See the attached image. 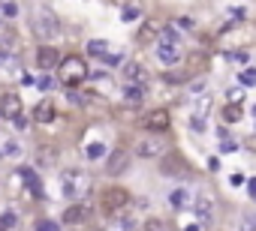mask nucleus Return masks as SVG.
Returning <instances> with one entry per match:
<instances>
[{"label": "nucleus", "mask_w": 256, "mask_h": 231, "mask_svg": "<svg viewBox=\"0 0 256 231\" xmlns=\"http://www.w3.org/2000/svg\"><path fill=\"white\" fill-rule=\"evenodd\" d=\"M0 3H3V0H0Z\"/></svg>", "instance_id": "ea45409f"}, {"label": "nucleus", "mask_w": 256, "mask_h": 231, "mask_svg": "<svg viewBox=\"0 0 256 231\" xmlns=\"http://www.w3.org/2000/svg\"><path fill=\"white\" fill-rule=\"evenodd\" d=\"M247 147H250V150H256V138H250V141H247Z\"/></svg>", "instance_id": "4c0bfd02"}, {"label": "nucleus", "mask_w": 256, "mask_h": 231, "mask_svg": "<svg viewBox=\"0 0 256 231\" xmlns=\"http://www.w3.org/2000/svg\"><path fill=\"white\" fill-rule=\"evenodd\" d=\"M102 60H105V63H108V66H115V63H121V54H105V57H102Z\"/></svg>", "instance_id": "2f4dec72"}, {"label": "nucleus", "mask_w": 256, "mask_h": 231, "mask_svg": "<svg viewBox=\"0 0 256 231\" xmlns=\"http://www.w3.org/2000/svg\"><path fill=\"white\" fill-rule=\"evenodd\" d=\"M241 84H244V87L256 84V69H247V72H241Z\"/></svg>", "instance_id": "c85d7f7f"}, {"label": "nucleus", "mask_w": 256, "mask_h": 231, "mask_svg": "<svg viewBox=\"0 0 256 231\" xmlns=\"http://www.w3.org/2000/svg\"><path fill=\"white\" fill-rule=\"evenodd\" d=\"M30 30H33L36 39H54L60 33V21L51 9H36L33 18H30Z\"/></svg>", "instance_id": "20e7f679"}, {"label": "nucleus", "mask_w": 256, "mask_h": 231, "mask_svg": "<svg viewBox=\"0 0 256 231\" xmlns=\"http://www.w3.org/2000/svg\"><path fill=\"white\" fill-rule=\"evenodd\" d=\"M157 57H160V63L175 66V63H181V48L172 45V42H160V45H157Z\"/></svg>", "instance_id": "9d476101"}, {"label": "nucleus", "mask_w": 256, "mask_h": 231, "mask_svg": "<svg viewBox=\"0 0 256 231\" xmlns=\"http://www.w3.org/2000/svg\"><path fill=\"white\" fill-rule=\"evenodd\" d=\"M88 54L105 57V54H108V42H105V39H91V42H88Z\"/></svg>", "instance_id": "6ab92c4d"}, {"label": "nucleus", "mask_w": 256, "mask_h": 231, "mask_svg": "<svg viewBox=\"0 0 256 231\" xmlns=\"http://www.w3.org/2000/svg\"><path fill=\"white\" fill-rule=\"evenodd\" d=\"M0 18H3V15H0Z\"/></svg>", "instance_id": "a19ab883"}, {"label": "nucleus", "mask_w": 256, "mask_h": 231, "mask_svg": "<svg viewBox=\"0 0 256 231\" xmlns=\"http://www.w3.org/2000/svg\"><path fill=\"white\" fill-rule=\"evenodd\" d=\"M160 30H163V24H157V21H148V24L142 27V33H139V39H142V42H148V39H154V36L160 39Z\"/></svg>", "instance_id": "f3484780"}, {"label": "nucleus", "mask_w": 256, "mask_h": 231, "mask_svg": "<svg viewBox=\"0 0 256 231\" xmlns=\"http://www.w3.org/2000/svg\"><path fill=\"white\" fill-rule=\"evenodd\" d=\"M88 189H91V177L82 171V168H66L60 174V192H63V198L69 201H82L88 195Z\"/></svg>", "instance_id": "f257e3e1"}, {"label": "nucleus", "mask_w": 256, "mask_h": 231, "mask_svg": "<svg viewBox=\"0 0 256 231\" xmlns=\"http://www.w3.org/2000/svg\"><path fill=\"white\" fill-rule=\"evenodd\" d=\"M102 207L108 210V213H112V216H118L127 204H130V192L127 189H121V186H108L105 192H102Z\"/></svg>", "instance_id": "39448f33"}, {"label": "nucleus", "mask_w": 256, "mask_h": 231, "mask_svg": "<svg viewBox=\"0 0 256 231\" xmlns=\"http://www.w3.org/2000/svg\"><path fill=\"white\" fill-rule=\"evenodd\" d=\"M36 87H40V90H51V78H49V75H43V78L36 81Z\"/></svg>", "instance_id": "7c9ffc66"}, {"label": "nucleus", "mask_w": 256, "mask_h": 231, "mask_svg": "<svg viewBox=\"0 0 256 231\" xmlns=\"http://www.w3.org/2000/svg\"><path fill=\"white\" fill-rule=\"evenodd\" d=\"M220 150H223V153H232V150H235V141H223Z\"/></svg>", "instance_id": "72a5a7b5"}, {"label": "nucleus", "mask_w": 256, "mask_h": 231, "mask_svg": "<svg viewBox=\"0 0 256 231\" xmlns=\"http://www.w3.org/2000/svg\"><path fill=\"white\" fill-rule=\"evenodd\" d=\"M160 42H172V45L181 42V36H178V30H175L172 24H163V30H160Z\"/></svg>", "instance_id": "412c9836"}, {"label": "nucleus", "mask_w": 256, "mask_h": 231, "mask_svg": "<svg viewBox=\"0 0 256 231\" xmlns=\"http://www.w3.org/2000/svg\"><path fill=\"white\" fill-rule=\"evenodd\" d=\"M124 78L127 81H136V84H145V81H148V72H145L142 63L130 60V63H124Z\"/></svg>", "instance_id": "ddd939ff"}, {"label": "nucleus", "mask_w": 256, "mask_h": 231, "mask_svg": "<svg viewBox=\"0 0 256 231\" xmlns=\"http://www.w3.org/2000/svg\"><path fill=\"white\" fill-rule=\"evenodd\" d=\"M12 48H15V39H12V33L0 27V54H6V51H12Z\"/></svg>", "instance_id": "4be33fe9"}, {"label": "nucleus", "mask_w": 256, "mask_h": 231, "mask_svg": "<svg viewBox=\"0 0 256 231\" xmlns=\"http://www.w3.org/2000/svg\"><path fill=\"white\" fill-rule=\"evenodd\" d=\"M169 123H172V117H169L166 108H154V111H148V114L142 117V126L148 129V132H166Z\"/></svg>", "instance_id": "423d86ee"}, {"label": "nucleus", "mask_w": 256, "mask_h": 231, "mask_svg": "<svg viewBox=\"0 0 256 231\" xmlns=\"http://www.w3.org/2000/svg\"><path fill=\"white\" fill-rule=\"evenodd\" d=\"M36 66H40L43 72L60 66V54H57V48H51V45H40V48H36Z\"/></svg>", "instance_id": "6e6552de"}, {"label": "nucleus", "mask_w": 256, "mask_h": 231, "mask_svg": "<svg viewBox=\"0 0 256 231\" xmlns=\"http://www.w3.org/2000/svg\"><path fill=\"white\" fill-rule=\"evenodd\" d=\"M85 156H88V159H102V156H105V147H102V144H88V147H85Z\"/></svg>", "instance_id": "a878e982"}, {"label": "nucleus", "mask_w": 256, "mask_h": 231, "mask_svg": "<svg viewBox=\"0 0 256 231\" xmlns=\"http://www.w3.org/2000/svg\"><path fill=\"white\" fill-rule=\"evenodd\" d=\"M54 156H57L54 147H40V150H36V159H40V165H54Z\"/></svg>", "instance_id": "aec40b11"}, {"label": "nucleus", "mask_w": 256, "mask_h": 231, "mask_svg": "<svg viewBox=\"0 0 256 231\" xmlns=\"http://www.w3.org/2000/svg\"><path fill=\"white\" fill-rule=\"evenodd\" d=\"M0 219H3V225H6V228H12V225H15V213H6V216H0Z\"/></svg>", "instance_id": "473e14b6"}, {"label": "nucleus", "mask_w": 256, "mask_h": 231, "mask_svg": "<svg viewBox=\"0 0 256 231\" xmlns=\"http://www.w3.org/2000/svg\"><path fill=\"white\" fill-rule=\"evenodd\" d=\"M124 99H127L130 105H139V102L145 99V87L136 84V81H127V87H124Z\"/></svg>", "instance_id": "2eb2a0df"}, {"label": "nucleus", "mask_w": 256, "mask_h": 231, "mask_svg": "<svg viewBox=\"0 0 256 231\" xmlns=\"http://www.w3.org/2000/svg\"><path fill=\"white\" fill-rule=\"evenodd\" d=\"M247 186H250V192L256 195V177H250V180H247Z\"/></svg>", "instance_id": "e433bc0d"}, {"label": "nucleus", "mask_w": 256, "mask_h": 231, "mask_svg": "<svg viewBox=\"0 0 256 231\" xmlns=\"http://www.w3.org/2000/svg\"><path fill=\"white\" fill-rule=\"evenodd\" d=\"M139 15H142V9H139V6H124V12H121V18H124V21H136Z\"/></svg>", "instance_id": "cd10ccee"}, {"label": "nucleus", "mask_w": 256, "mask_h": 231, "mask_svg": "<svg viewBox=\"0 0 256 231\" xmlns=\"http://www.w3.org/2000/svg\"><path fill=\"white\" fill-rule=\"evenodd\" d=\"M193 210H196V216H199L202 222H208V219H211V213H214V204H211V198H205V195H202V198H196V207H193Z\"/></svg>", "instance_id": "dca6fc26"}, {"label": "nucleus", "mask_w": 256, "mask_h": 231, "mask_svg": "<svg viewBox=\"0 0 256 231\" xmlns=\"http://www.w3.org/2000/svg\"><path fill=\"white\" fill-rule=\"evenodd\" d=\"M21 117V99L18 93H3L0 96V120H15Z\"/></svg>", "instance_id": "0eeeda50"}, {"label": "nucleus", "mask_w": 256, "mask_h": 231, "mask_svg": "<svg viewBox=\"0 0 256 231\" xmlns=\"http://www.w3.org/2000/svg\"><path fill=\"white\" fill-rule=\"evenodd\" d=\"M184 231H202V222H190V225H187Z\"/></svg>", "instance_id": "c9c22d12"}, {"label": "nucleus", "mask_w": 256, "mask_h": 231, "mask_svg": "<svg viewBox=\"0 0 256 231\" xmlns=\"http://www.w3.org/2000/svg\"><path fill=\"white\" fill-rule=\"evenodd\" d=\"M241 96H244V90H232V93H229V102H238Z\"/></svg>", "instance_id": "f704fd0d"}, {"label": "nucleus", "mask_w": 256, "mask_h": 231, "mask_svg": "<svg viewBox=\"0 0 256 231\" xmlns=\"http://www.w3.org/2000/svg\"><path fill=\"white\" fill-rule=\"evenodd\" d=\"M18 174H21V180H24V186H27L30 195H33V198H43V180L36 177V171H33V168H21Z\"/></svg>", "instance_id": "9b49d317"}, {"label": "nucleus", "mask_w": 256, "mask_h": 231, "mask_svg": "<svg viewBox=\"0 0 256 231\" xmlns=\"http://www.w3.org/2000/svg\"><path fill=\"white\" fill-rule=\"evenodd\" d=\"M127 165H130L127 150H112V156H108V162H105V171L112 174V177H118V174L127 171Z\"/></svg>", "instance_id": "1a4fd4ad"}, {"label": "nucleus", "mask_w": 256, "mask_h": 231, "mask_svg": "<svg viewBox=\"0 0 256 231\" xmlns=\"http://www.w3.org/2000/svg\"><path fill=\"white\" fill-rule=\"evenodd\" d=\"M3 153H6V156H18V153H21V147H18L15 141H9V144L3 147Z\"/></svg>", "instance_id": "c756f323"}, {"label": "nucleus", "mask_w": 256, "mask_h": 231, "mask_svg": "<svg viewBox=\"0 0 256 231\" xmlns=\"http://www.w3.org/2000/svg\"><path fill=\"white\" fill-rule=\"evenodd\" d=\"M54 117H57V108H54V102H49V99L33 108V120H36V123H51Z\"/></svg>", "instance_id": "f8f14e48"}, {"label": "nucleus", "mask_w": 256, "mask_h": 231, "mask_svg": "<svg viewBox=\"0 0 256 231\" xmlns=\"http://www.w3.org/2000/svg\"><path fill=\"white\" fill-rule=\"evenodd\" d=\"M241 111H244V108H238L235 102H229V105L223 108V120H226V123H235V120H241Z\"/></svg>", "instance_id": "5701e85b"}, {"label": "nucleus", "mask_w": 256, "mask_h": 231, "mask_svg": "<svg viewBox=\"0 0 256 231\" xmlns=\"http://www.w3.org/2000/svg\"><path fill=\"white\" fill-rule=\"evenodd\" d=\"M253 117H256V105H253Z\"/></svg>", "instance_id": "58836bf2"}, {"label": "nucleus", "mask_w": 256, "mask_h": 231, "mask_svg": "<svg viewBox=\"0 0 256 231\" xmlns=\"http://www.w3.org/2000/svg\"><path fill=\"white\" fill-rule=\"evenodd\" d=\"M169 153V138L166 132H148L136 141V156L139 159H160Z\"/></svg>", "instance_id": "7ed1b4c3"}, {"label": "nucleus", "mask_w": 256, "mask_h": 231, "mask_svg": "<svg viewBox=\"0 0 256 231\" xmlns=\"http://www.w3.org/2000/svg\"><path fill=\"white\" fill-rule=\"evenodd\" d=\"M36 231H60V225L54 219H40L36 222Z\"/></svg>", "instance_id": "bb28decb"}, {"label": "nucleus", "mask_w": 256, "mask_h": 231, "mask_svg": "<svg viewBox=\"0 0 256 231\" xmlns=\"http://www.w3.org/2000/svg\"><path fill=\"white\" fill-rule=\"evenodd\" d=\"M0 15H3V18H15L18 15V3H15V0H3V3H0Z\"/></svg>", "instance_id": "393cba45"}, {"label": "nucleus", "mask_w": 256, "mask_h": 231, "mask_svg": "<svg viewBox=\"0 0 256 231\" xmlns=\"http://www.w3.org/2000/svg\"><path fill=\"white\" fill-rule=\"evenodd\" d=\"M145 231H172V228H169V222H166V219H157V216H151L148 222H145Z\"/></svg>", "instance_id": "b1692460"}, {"label": "nucleus", "mask_w": 256, "mask_h": 231, "mask_svg": "<svg viewBox=\"0 0 256 231\" xmlns=\"http://www.w3.org/2000/svg\"><path fill=\"white\" fill-rule=\"evenodd\" d=\"M57 75H60V84L63 87H79L82 81H88V63L82 60V57H63L60 60V66H57Z\"/></svg>", "instance_id": "f03ea898"}, {"label": "nucleus", "mask_w": 256, "mask_h": 231, "mask_svg": "<svg viewBox=\"0 0 256 231\" xmlns=\"http://www.w3.org/2000/svg\"><path fill=\"white\" fill-rule=\"evenodd\" d=\"M85 219H88V207H85V204H72V207L63 210V222H69V225L85 222Z\"/></svg>", "instance_id": "4468645a"}, {"label": "nucleus", "mask_w": 256, "mask_h": 231, "mask_svg": "<svg viewBox=\"0 0 256 231\" xmlns=\"http://www.w3.org/2000/svg\"><path fill=\"white\" fill-rule=\"evenodd\" d=\"M187 201H190V195H187L184 189H175L172 195H169V204H172L175 210H184V207H187Z\"/></svg>", "instance_id": "a211bd4d"}]
</instances>
